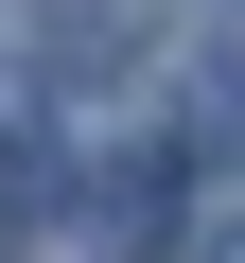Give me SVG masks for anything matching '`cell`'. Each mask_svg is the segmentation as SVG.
Here are the masks:
<instances>
[{
    "label": "cell",
    "mask_w": 245,
    "mask_h": 263,
    "mask_svg": "<svg viewBox=\"0 0 245 263\" xmlns=\"http://www.w3.org/2000/svg\"><path fill=\"white\" fill-rule=\"evenodd\" d=\"M175 123H193V158H245V53H193V105Z\"/></svg>",
    "instance_id": "cell-1"
},
{
    "label": "cell",
    "mask_w": 245,
    "mask_h": 263,
    "mask_svg": "<svg viewBox=\"0 0 245 263\" xmlns=\"http://www.w3.org/2000/svg\"><path fill=\"white\" fill-rule=\"evenodd\" d=\"M210 263H245V211H228V228H210Z\"/></svg>",
    "instance_id": "cell-2"
}]
</instances>
